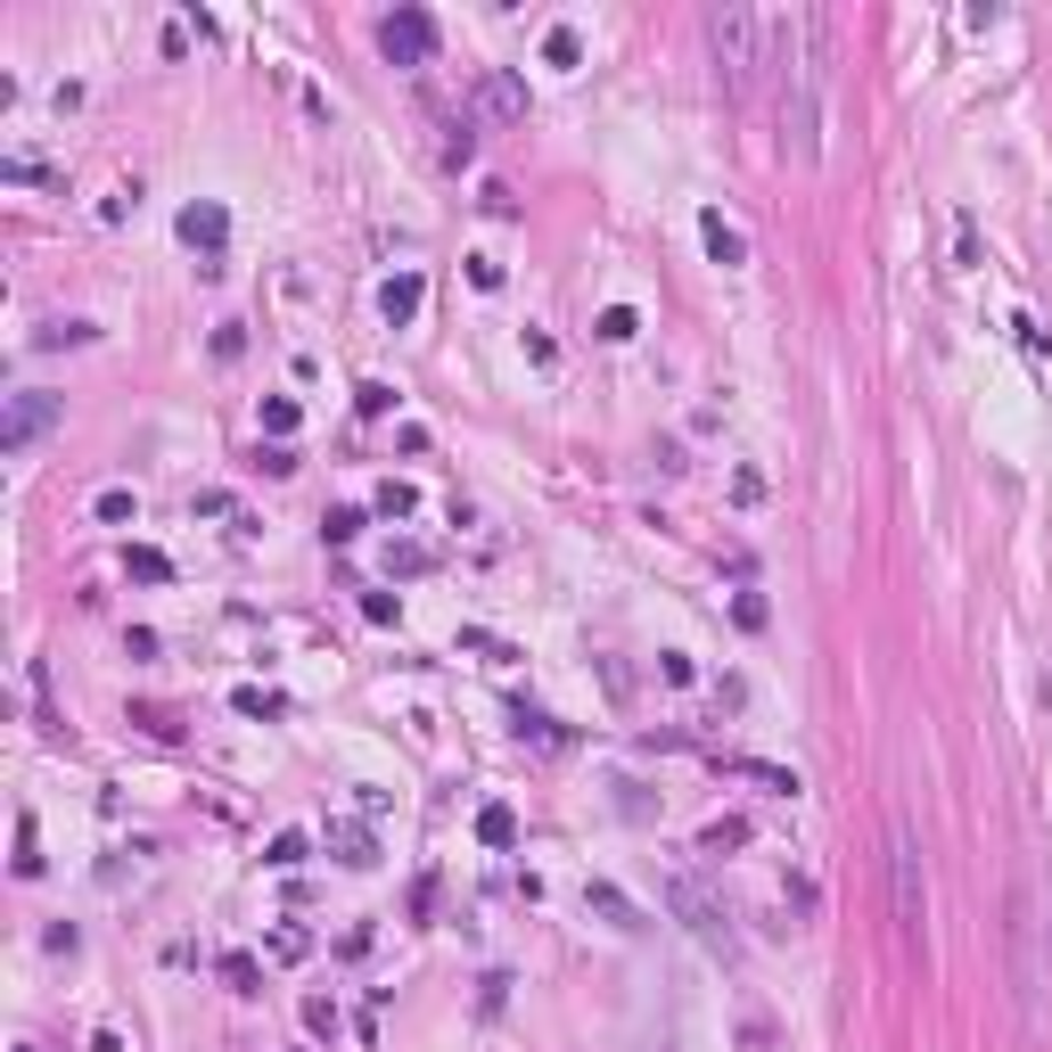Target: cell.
<instances>
[{
  "label": "cell",
  "instance_id": "cell-1",
  "mask_svg": "<svg viewBox=\"0 0 1052 1052\" xmlns=\"http://www.w3.org/2000/svg\"><path fill=\"white\" fill-rule=\"evenodd\" d=\"M1012 995H1020L1028 1044H1052V962H1044V921H1036L1028 880H1012Z\"/></svg>",
  "mask_w": 1052,
  "mask_h": 1052
},
{
  "label": "cell",
  "instance_id": "cell-2",
  "mask_svg": "<svg viewBox=\"0 0 1052 1052\" xmlns=\"http://www.w3.org/2000/svg\"><path fill=\"white\" fill-rule=\"evenodd\" d=\"M707 41H715V82L732 99L756 91V67H765V17L756 9H715L707 17Z\"/></svg>",
  "mask_w": 1052,
  "mask_h": 1052
},
{
  "label": "cell",
  "instance_id": "cell-3",
  "mask_svg": "<svg viewBox=\"0 0 1052 1052\" xmlns=\"http://www.w3.org/2000/svg\"><path fill=\"white\" fill-rule=\"evenodd\" d=\"M58 419H67V404H58V395H41V387H17L9 395V411H0V453L9 460H26L41 436L58 428Z\"/></svg>",
  "mask_w": 1052,
  "mask_h": 1052
},
{
  "label": "cell",
  "instance_id": "cell-4",
  "mask_svg": "<svg viewBox=\"0 0 1052 1052\" xmlns=\"http://www.w3.org/2000/svg\"><path fill=\"white\" fill-rule=\"evenodd\" d=\"M666 904L683 913V930L699 937L707 954H732V921H724V904H715V896H707L691 872H675V880H666Z\"/></svg>",
  "mask_w": 1052,
  "mask_h": 1052
},
{
  "label": "cell",
  "instance_id": "cell-5",
  "mask_svg": "<svg viewBox=\"0 0 1052 1052\" xmlns=\"http://www.w3.org/2000/svg\"><path fill=\"white\" fill-rule=\"evenodd\" d=\"M378 50H387V67H428V58H436V17L411 9V0H404V9H387V17H378Z\"/></svg>",
  "mask_w": 1052,
  "mask_h": 1052
},
{
  "label": "cell",
  "instance_id": "cell-6",
  "mask_svg": "<svg viewBox=\"0 0 1052 1052\" xmlns=\"http://www.w3.org/2000/svg\"><path fill=\"white\" fill-rule=\"evenodd\" d=\"M889 872H896V921H904V937H921V913H930V880H921V847H913V831H889Z\"/></svg>",
  "mask_w": 1052,
  "mask_h": 1052
},
{
  "label": "cell",
  "instance_id": "cell-7",
  "mask_svg": "<svg viewBox=\"0 0 1052 1052\" xmlns=\"http://www.w3.org/2000/svg\"><path fill=\"white\" fill-rule=\"evenodd\" d=\"M173 230H181V247H189V256H198V271L215 280V271H222V239H230V215H222L215 198H189Z\"/></svg>",
  "mask_w": 1052,
  "mask_h": 1052
},
{
  "label": "cell",
  "instance_id": "cell-8",
  "mask_svg": "<svg viewBox=\"0 0 1052 1052\" xmlns=\"http://www.w3.org/2000/svg\"><path fill=\"white\" fill-rule=\"evenodd\" d=\"M584 913H601L617 937H642V930H649V921H642V904L625 896L617 880H584Z\"/></svg>",
  "mask_w": 1052,
  "mask_h": 1052
},
{
  "label": "cell",
  "instance_id": "cell-9",
  "mask_svg": "<svg viewBox=\"0 0 1052 1052\" xmlns=\"http://www.w3.org/2000/svg\"><path fill=\"white\" fill-rule=\"evenodd\" d=\"M419 305H428V280H419V271H387V280H378V321L387 329H411Z\"/></svg>",
  "mask_w": 1052,
  "mask_h": 1052
},
{
  "label": "cell",
  "instance_id": "cell-10",
  "mask_svg": "<svg viewBox=\"0 0 1052 1052\" xmlns=\"http://www.w3.org/2000/svg\"><path fill=\"white\" fill-rule=\"evenodd\" d=\"M477 108H486L494 123H526V82L510 67H494L486 82H477Z\"/></svg>",
  "mask_w": 1052,
  "mask_h": 1052
},
{
  "label": "cell",
  "instance_id": "cell-11",
  "mask_svg": "<svg viewBox=\"0 0 1052 1052\" xmlns=\"http://www.w3.org/2000/svg\"><path fill=\"white\" fill-rule=\"evenodd\" d=\"M329 855H338L346 872H370V864H378V831H370V823H346V814H338V823H329Z\"/></svg>",
  "mask_w": 1052,
  "mask_h": 1052
},
{
  "label": "cell",
  "instance_id": "cell-12",
  "mask_svg": "<svg viewBox=\"0 0 1052 1052\" xmlns=\"http://www.w3.org/2000/svg\"><path fill=\"white\" fill-rule=\"evenodd\" d=\"M699 239H707V256L724 264V271H741V264H748V230H741V222H724L715 206L699 215Z\"/></svg>",
  "mask_w": 1052,
  "mask_h": 1052
},
{
  "label": "cell",
  "instance_id": "cell-13",
  "mask_svg": "<svg viewBox=\"0 0 1052 1052\" xmlns=\"http://www.w3.org/2000/svg\"><path fill=\"white\" fill-rule=\"evenodd\" d=\"M724 773H741V782L773 790V797H797V790H806V782H797L790 765H765V756H724Z\"/></svg>",
  "mask_w": 1052,
  "mask_h": 1052
},
{
  "label": "cell",
  "instance_id": "cell-14",
  "mask_svg": "<svg viewBox=\"0 0 1052 1052\" xmlns=\"http://www.w3.org/2000/svg\"><path fill=\"white\" fill-rule=\"evenodd\" d=\"M732 847H748V814H715V823L699 831V855H715V864H724Z\"/></svg>",
  "mask_w": 1052,
  "mask_h": 1052
},
{
  "label": "cell",
  "instance_id": "cell-15",
  "mask_svg": "<svg viewBox=\"0 0 1052 1052\" xmlns=\"http://www.w3.org/2000/svg\"><path fill=\"white\" fill-rule=\"evenodd\" d=\"M123 576L132 584H173V559H165L157 543H132V552H123Z\"/></svg>",
  "mask_w": 1052,
  "mask_h": 1052
},
{
  "label": "cell",
  "instance_id": "cell-16",
  "mask_svg": "<svg viewBox=\"0 0 1052 1052\" xmlns=\"http://www.w3.org/2000/svg\"><path fill=\"white\" fill-rule=\"evenodd\" d=\"M477 838H486L494 855H502V847H518V814L502 806V797H494V806H477Z\"/></svg>",
  "mask_w": 1052,
  "mask_h": 1052
},
{
  "label": "cell",
  "instance_id": "cell-17",
  "mask_svg": "<svg viewBox=\"0 0 1052 1052\" xmlns=\"http://www.w3.org/2000/svg\"><path fill=\"white\" fill-rule=\"evenodd\" d=\"M593 338H601V346H634V338H642V312H634V305H608L601 321H593Z\"/></svg>",
  "mask_w": 1052,
  "mask_h": 1052
},
{
  "label": "cell",
  "instance_id": "cell-18",
  "mask_svg": "<svg viewBox=\"0 0 1052 1052\" xmlns=\"http://www.w3.org/2000/svg\"><path fill=\"white\" fill-rule=\"evenodd\" d=\"M378 567H387V576H428L436 552H428V543H387V552H378Z\"/></svg>",
  "mask_w": 1052,
  "mask_h": 1052
},
{
  "label": "cell",
  "instance_id": "cell-19",
  "mask_svg": "<svg viewBox=\"0 0 1052 1052\" xmlns=\"http://www.w3.org/2000/svg\"><path fill=\"white\" fill-rule=\"evenodd\" d=\"M576 58H584V33H576V26H552V33H543V67L576 75Z\"/></svg>",
  "mask_w": 1052,
  "mask_h": 1052
},
{
  "label": "cell",
  "instance_id": "cell-20",
  "mask_svg": "<svg viewBox=\"0 0 1052 1052\" xmlns=\"http://www.w3.org/2000/svg\"><path fill=\"white\" fill-rule=\"evenodd\" d=\"M363 526H370V510H354V502H338V510L321 518V543H329V552H346V543L363 535Z\"/></svg>",
  "mask_w": 1052,
  "mask_h": 1052
},
{
  "label": "cell",
  "instance_id": "cell-21",
  "mask_svg": "<svg viewBox=\"0 0 1052 1052\" xmlns=\"http://www.w3.org/2000/svg\"><path fill=\"white\" fill-rule=\"evenodd\" d=\"M305 855H312V838H305V831H271V847H264V864H271V872H297V864H305Z\"/></svg>",
  "mask_w": 1052,
  "mask_h": 1052
},
{
  "label": "cell",
  "instance_id": "cell-22",
  "mask_svg": "<svg viewBox=\"0 0 1052 1052\" xmlns=\"http://www.w3.org/2000/svg\"><path fill=\"white\" fill-rule=\"evenodd\" d=\"M91 338H99L91 321H41V329H33V346H41V354H58V346H91Z\"/></svg>",
  "mask_w": 1052,
  "mask_h": 1052
},
{
  "label": "cell",
  "instance_id": "cell-23",
  "mask_svg": "<svg viewBox=\"0 0 1052 1052\" xmlns=\"http://www.w3.org/2000/svg\"><path fill=\"white\" fill-rule=\"evenodd\" d=\"M264 954H271V962H305V954H312V930H297V921H280V930L264 937Z\"/></svg>",
  "mask_w": 1052,
  "mask_h": 1052
},
{
  "label": "cell",
  "instance_id": "cell-24",
  "mask_svg": "<svg viewBox=\"0 0 1052 1052\" xmlns=\"http://www.w3.org/2000/svg\"><path fill=\"white\" fill-rule=\"evenodd\" d=\"M91 518H99V526H132V518H140V502H132V486H108V494L91 502Z\"/></svg>",
  "mask_w": 1052,
  "mask_h": 1052
},
{
  "label": "cell",
  "instance_id": "cell-25",
  "mask_svg": "<svg viewBox=\"0 0 1052 1052\" xmlns=\"http://www.w3.org/2000/svg\"><path fill=\"white\" fill-rule=\"evenodd\" d=\"M297 395H271V404H264V436H271V445H288V436H297Z\"/></svg>",
  "mask_w": 1052,
  "mask_h": 1052
},
{
  "label": "cell",
  "instance_id": "cell-26",
  "mask_svg": "<svg viewBox=\"0 0 1052 1052\" xmlns=\"http://www.w3.org/2000/svg\"><path fill=\"white\" fill-rule=\"evenodd\" d=\"M222 986H230V995H264V971H256V954H222Z\"/></svg>",
  "mask_w": 1052,
  "mask_h": 1052
},
{
  "label": "cell",
  "instance_id": "cell-27",
  "mask_svg": "<svg viewBox=\"0 0 1052 1052\" xmlns=\"http://www.w3.org/2000/svg\"><path fill=\"white\" fill-rule=\"evenodd\" d=\"M370 510H378V518H411V510H419V494L404 486V477H387V486L370 494Z\"/></svg>",
  "mask_w": 1052,
  "mask_h": 1052
},
{
  "label": "cell",
  "instance_id": "cell-28",
  "mask_svg": "<svg viewBox=\"0 0 1052 1052\" xmlns=\"http://www.w3.org/2000/svg\"><path fill=\"white\" fill-rule=\"evenodd\" d=\"M230 707H239V715H288V699H280V691H256V683H239V691H230Z\"/></svg>",
  "mask_w": 1052,
  "mask_h": 1052
},
{
  "label": "cell",
  "instance_id": "cell-29",
  "mask_svg": "<svg viewBox=\"0 0 1052 1052\" xmlns=\"http://www.w3.org/2000/svg\"><path fill=\"white\" fill-rule=\"evenodd\" d=\"M518 741H535V748H567V732L552 724V715H526V707H518Z\"/></svg>",
  "mask_w": 1052,
  "mask_h": 1052
},
{
  "label": "cell",
  "instance_id": "cell-30",
  "mask_svg": "<svg viewBox=\"0 0 1052 1052\" xmlns=\"http://www.w3.org/2000/svg\"><path fill=\"white\" fill-rule=\"evenodd\" d=\"M477 157V132H469V116H453L445 123V165H469Z\"/></svg>",
  "mask_w": 1052,
  "mask_h": 1052
},
{
  "label": "cell",
  "instance_id": "cell-31",
  "mask_svg": "<svg viewBox=\"0 0 1052 1052\" xmlns=\"http://www.w3.org/2000/svg\"><path fill=\"white\" fill-rule=\"evenodd\" d=\"M1012 338H1020V354H1028V363H1044V354H1052V338H1044L1036 321H1028V312H1012Z\"/></svg>",
  "mask_w": 1052,
  "mask_h": 1052
},
{
  "label": "cell",
  "instance_id": "cell-32",
  "mask_svg": "<svg viewBox=\"0 0 1052 1052\" xmlns=\"http://www.w3.org/2000/svg\"><path fill=\"white\" fill-rule=\"evenodd\" d=\"M305 1028H312V1036H338V1003H329V995H305Z\"/></svg>",
  "mask_w": 1052,
  "mask_h": 1052
},
{
  "label": "cell",
  "instance_id": "cell-33",
  "mask_svg": "<svg viewBox=\"0 0 1052 1052\" xmlns=\"http://www.w3.org/2000/svg\"><path fill=\"white\" fill-rule=\"evenodd\" d=\"M732 502H741V510H756V502H765V477H756V469H732Z\"/></svg>",
  "mask_w": 1052,
  "mask_h": 1052
},
{
  "label": "cell",
  "instance_id": "cell-34",
  "mask_svg": "<svg viewBox=\"0 0 1052 1052\" xmlns=\"http://www.w3.org/2000/svg\"><path fill=\"white\" fill-rule=\"evenodd\" d=\"M256 469H264V477H297V453H288V445H264Z\"/></svg>",
  "mask_w": 1052,
  "mask_h": 1052
},
{
  "label": "cell",
  "instance_id": "cell-35",
  "mask_svg": "<svg viewBox=\"0 0 1052 1052\" xmlns=\"http://www.w3.org/2000/svg\"><path fill=\"white\" fill-rule=\"evenodd\" d=\"M469 288H486V297H494V288H502V256H469Z\"/></svg>",
  "mask_w": 1052,
  "mask_h": 1052
},
{
  "label": "cell",
  "instance_id": "cell-36",
  "mask_svg": "<svg viewBox=\"0 0 1052 1052\" xmlns=\"http://www.w3.org/2000/svg\"><path fill=\"white\" fill-rule=\"evenodd\" d=\"M658 675H666V683H699V666H691L683 649H658Z\"/></svg>",
  "mask_w": 1052,
  "mask_h": 1052
},
{
  "label": "cell",
  "instance_id": "cell-37",
  "mask_svg": "<svg viewBox=\"0 0 1052 1052\" xmlns=\"http://www.w3.org/2000/svg\"><path fill=\"white\" fill-rule=\"evenodd\" d=\"M41 855H33V823H17V880H33Z\"/></svg>",
  "mask_w": 1052,
  "mask_h": 1052
},
{
  "label": "cell",
  "instance_id": "cell-38",
  "mask_svg": "<svg viewBox=\"0 0 1052 1052\" xmlns=\"http://www.w3.org/2000/svg\"><path fill=\"white\" fill-rule=\"evenodd\" d=\"M363 617H370V625H395V617H404V601H387V593H363Z\"/></svg>",
  "mask_w": 1052,
  "mask_h": 1052
},
{
  "label": "cell",
  "instance_id": "cell-39",
  "mask_svg": "<svg viewBox=\"0 0 1052 1052\" xmlns=\"http://www.w3.org/2000/svg\"><path fill=\"white\" fill-rule=\"evenodd\" d=\"M526 363H535V370H552V363H559V346L543 338V329H526Z\"/></svg>",
  "mask_w": 1052,
  "mask_h": 1052
},
{
  "label": "cell",
  "instance_id": "cell-40",
  "mask_svg": "<svg viewBox=\"0 0 1052 1052\" xmlns=\"http://www.w3.org/2000/svg\"><path fill=\"white\" fill-rule=\"evenodd\" d=\"M91 1052H123V1036H116V1028H99V1036H91Z\"/></svg>",
  "mask_w": 1052,
  "mask_h": 1052
}]
</instances>
